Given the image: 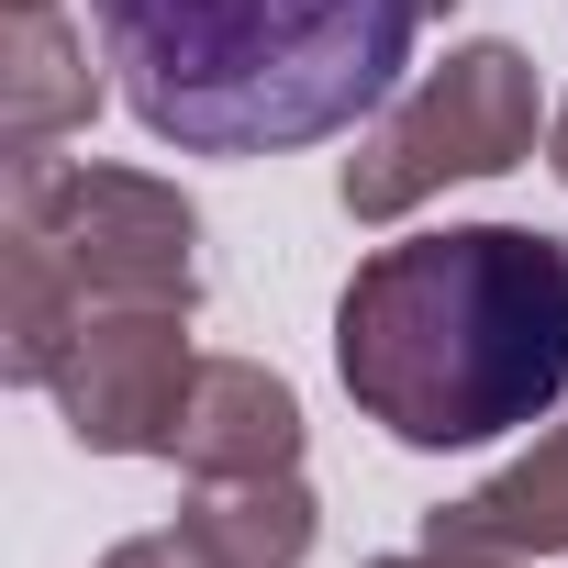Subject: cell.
<instances>
[{
	"label": "cell",
	"instance_id": "obj_1",
	"mask_svg": "<svg viewBox=\"0 0 568 568\" xmlns=\"http://www.w3.org/2000/svg\"><path fill=\"white\" fill-rule=\"evenodd\" d=\"M335 368L390 446H490L568 402V245L446 223L379 245L335 302Z\"/></svg>",
	"mask_w": 568,
	"mask_h": 568
},
{
	"label": "cell",
	"instance_id": "obj_2",
	"mask_svg": "<svg viewBox=\"0 0 568 568\" xmlns=\"http://www.w3.org/2000/svg\"><path fill=\"white\" fill-rule=\"evenodd\" d=\"M457 0H90L123 112L179 156H291L390 112Z\"/></svg>",
	"mask_w": 568,
	"mask_h": 568
},
{
	"label": "cell",
	"instance_id": "obj_3",
	"mask_svg": "<svg viewBox=\"0 0 568 568\" xmlns=\"http://www.w3.org/2000/svg\"><path fill=\"white\" fill-rule=\"evenodd\" d=\"M535 134H546L535 57L501 45V34H479V45H457L446 68H424V79L357 134V156H346L335 190H346L357 223H402V212L435 201L446 179H501V168H524Z\"/></svg>",
	"mask_w": 568,
	"mask_h": 568
},
{
	"label": "cell",
	"instance_id": "obj_4",
	"mask_svg": "<svg viewBox=\"0 0 568 568\" xmlns=\"http://www.w3.org/2000/svg\"><path fill=\"white\" fill-rule=\"evenodd\" d=\"M12 223L45 234L90 302H201V212L145 168H68L12 156Z\"/></svg>",
	"mask_w": 568,
	"mask_h": 568
},
{
	"label": "cell",
	"instance_id": "obj_5",
	"mask_svg": "<svg viewBox=\"0 0 568 568\" xmlns=\"http://www.w3.org/2000/svg\"><path fill=\"white\" fill-rule=\"evenodd\" d=\"M190 379H201L190 302H90V324L57 368V413L90 457H168Z\"/></svg>",
	"mask_w": 568,
	"mask_h": 568
},
{
	"label": "cell",
	"instance_id": "obj_6",
	"mask_svg": "<svg viewBox=\"0 0 568 568\" xmlns=\"http://www.w3.org/2000/svg\"><path fill=\"white\" fill-rule=\"evenodd\" d=\"M168 457L201 490H223V479H291L302 468V390L278 368H256V357H201Z\"/></svg>",
	"mask_w": 568,
	"mask_h": 568
},
{
	"label": "cell",
	"instance_id": "obj_7",
	"mask_svg": "<svg viewBox=\"0 0 568 568\" xmlns=\"http://www.w3.org/2000/svg\"><path fill=\"white\" fill-rule=\"evenodd\" d=\"M424 546H457V557H568V413L501 479H479L468 501H435Z\"/></svg>",
	"mask_w": 568,
	"mask_h": 568
},
{
	"label": "cell",
	"instance_id": "obj_8",
	"mask_svg": "<svg viewBox=\"0 0 568 568\" xmlns=\"http://www.w3.org/2000/svg\"><path fill=\"white\" fill-rule=\"evenodd\" d=\"M90 112H101V79H90L79 23L57 12V0L12 12V23H0V145H12V156H34V145L79 134Z\"/></svg>",
	"mask_w": 568,
	"mask_h": 568
},
{
	"label": "cell",
	"instance_id": "obj_9",
	"mask_svg": "<svg viewBox=\"0 0 568 568\" xmlns=\"http://www.w3.org/2000/svg\"><path fill=\"white\" fill-rule=\"evenodd\" d=\"M79 324H90L79 267H68L45 234H23V223H12V245H0V368H12L23 390H57V368H68Z\"/></svg>",
	"mask_w": 568,
	"mask_h": 568
},
{
	"label": "cell",
	"instance_id": "obj_10",
	"mask_svg": "<svg viewBox=\"0 0 568 568\" xmlns=\"http://www.w3.org/2000/svg\"><path fill=\"white\" fill-rule=\"evenodd\" d=\"M101 568H223V546H212V535L179 513V524H156V535H123Z\"/></svg>",
	"mask_w": 568,
	"mask_h": 568
},
{
	"label": "cell",
	"instance_id": "obj_11",
	"mask_svg": "<svg viewBox=\"0 0 568 568\" xmlns=\"http://www.w3.org/2000/svg\"><path fill=\"white\" fill-rule=\"evenodd\" d=\"M368 568H535V557H457V546H413V557H368Z\"/></svg>",
	"mask_w": 568,
	"mask_h": 568
},
{
	"label": "cell",
	"instance_id": "obj_12",
	"mask_svg": "<svg viewBox=\"0 0 568 568\" xmlns=\"http://www.w3.org/2000/svg\"><path fill=\"white\" fill-rule=\"evenodd\" d=\"M546 168H557V179H568V101H557V112H546Z\"/></svg>",
	"mask_w": 568,
	"mask_h": 568
},
{
	"label": "cell",
	"instance_id": "obj_13",
	"mask_svg": "<svg viewBox=\"0 0 568 568\" xmlns=\"http://www.w3.org/2000/svg\"><path fill=\"white\" fill-rule=\"evenodd\" d=\"M12 12H34V0H12Z\"/></svg>",
	"mask_w": 568,
	"mask_h": 568
}]
</instances>
